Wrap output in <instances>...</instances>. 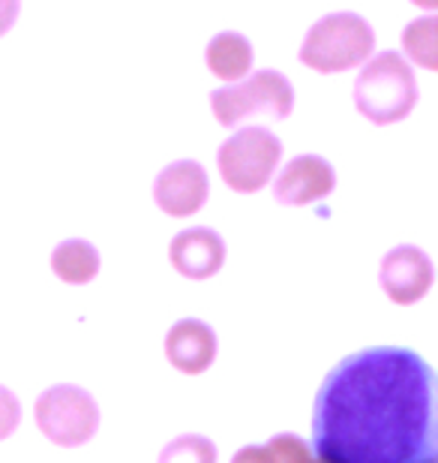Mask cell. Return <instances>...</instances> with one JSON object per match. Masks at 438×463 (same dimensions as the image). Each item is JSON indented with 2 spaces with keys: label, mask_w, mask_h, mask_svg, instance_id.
<instances>
[{
  "label": "cell",
  "mask_w": 438,
  "mask_h": 463,
  "mask_svg": "<svg viewBox=\"0 0 438 463\" xmlns=\"http://www.w3.org/2000/svg\"><path fill=\"white\" fill-rule=\"evenodd\" d=\"M208 196H210L208 172L195 160H174L154 181V202L169 217L199 214Z\"/></svg>",
  "instance_id": "ba28073f"
},
{
  "label": "cell",
  "mask_w": 438,
  "mask_h": 463,
  "mask_svg": "<svg viewBox=\"0 0 438 463\" xmlns=\"http://www.w3.org/2000/svg\"><path fill=\"white\" fill-rule=\"evenodd\" d=\"M376 52V31L358 13H328L301 43V63L315 72H346L363 67Z\"/></svg>",
  "instance_id": "3957f363"
},
{
  "label": "cell",
  "mask_w": 438,
  "mask_h": 463,
  "mask_svg": "<svg viewBox=\"0 0 438 463\" xmlns=\"http://www.w3.org/2000/svg\"><path fill=\"white\" fill-rule=\"evenodd\" d=\"M322 463H435V373L415 349L351 352L322 379L312 406Z\"/></svg>",
  "instance_id": "6da1fadb"
},
{
  "label": "cell",
  "mask_w": 438,
  "mask_h": 463,
  "mask_svg": "<svg viewBox=\"0 0 438 463\" xmlns=\"http://www.w3.org/2000/svg\"><path fill=\"white\" fill-rule=\"evenodd\" d=\"M160 463H217V446L201 433H183L165 442Z\"/></svg>",
  "instance_id": "9a60e30c"
},
{
  "label": "cell",
  "mask_w": 438,
  "mask_h": 463,
  "mask_svg": "<svg viewBox=\"0 0 438 463\" xmlns=\"http://www.w3.org/2000/svg\"><path fill=\"white\" fill-rule=\"evenodd\" d=\"M36 428L49 442L63 449H79L97 437L99 430V406L88 388L61 383L36 397L33 406Z\"/></svg>",
  "instance_id": "277c9868"
},
{
  "label": "cell",
  "mask_w": 438,
  "mask_h": 463,
  "mask_svg": "<svg viewBox=\"0 0 438 463\" xmlns=\"http://www.w3.org/2000/svg\"><path fill=\"white\" fill-rule=\"evenodd\" d=\"M210 109L222 127H240L253 115L288 118L294 109V88L279 70H256L238 85L213 90Z\"/></svg>",
  "instance_id": "5b68a950"
},
{
  "label": "cell",
  "mask_w": 438,
  "mask_h": 463,
  "mask_svg": "<svg viewBox=\"0 0 438 463\" xmlns=\"http://www.w3.org/2000/svg\"><path fill=\"white\" fill-rule=\"evenodd\" d=\"M265 446L270 449V455H274L276 463H322L312 455V449L306 446L301 437H294V433H276Z\"/></svg>",
  "instance_id": "2e32d148"
},
{
  "label": "cell",
  "mask_w": 438,
  "mask_h": 463,
  "mask_svg": "<svg viewBox=\"0 0 438 463\" xmlns=\"http://www.w3.org/2000/svg\"><path fill=\"white\" fill-rule=\"evenodd\" d=\"M231 463H276L267 446H244L235 451Z\"/></svg>",
  "instance_id": "ac0fdd59"
},
{
  "label": "cell",
  "mask_w": 438,
  "mask_h": 463,
  "mask_svg": "<svg viewBox=\"0 0 438 463\" xmlns=\"http://www.w3.org/2000/svg\"><path fill=\"white\" fill-rule=\"evenodd\" d=\"M403 49L408 54L405 61H415L417 67H424V70H435L438 67V18L435 15L415 18L403 31Z\"/></svg>",
  "instance_id": "5bb4252c"
},
{
  "label": "cell",
  "mask_w": 438,
  "mask_h": 463,
  "mask_svg": "<svg viewBox=\"0 0 438 463\" xmlns=\"http://www.w3.org/2000/svg\"><path fill=\"white\" fill-rule=\"evenodd\" d=\"M283 142L267 127H240L217 151V169L235 193H258L274 178Z\"/></svg>",
  "instance_id": "8992f818"
},
{
  "label": "cell",
  "mask_w": 438,
  "mask_h": 463,
  "mask_svg": "<svg viewBox=\"0 0 438 463\" xmlns=\"http://www.w3.org/2000/svg\"><path fill=\"white\" fill-rule=\"evenodd\" d=\"M18 13H22V6H18L15 0H0V36L13 31Z\"/></svg>",
  "instance_id": "d6986e66"
},
{
  "label": "cell",
  "mask_w": 438,
  "mask_h": 463,
  "mask_svg": "<svg viewBox=\"0 0 438 463\" xmlns=\"http://www.w3.org/2000/svg\"><path fill=\"white\" fill-rule=\"evenodd\" d=\"M337 187V172L333 165L319 154H301L283 165V172L274 181V199L279 205H312L331 196Z\"/></svg>",
  "instance_id": "9c48e42d"
},
{
  "label": "cell",
  "mask_w": 438,
  "mask_h": 463,
  "mask_svg": "<svg viewBox=\"0 0 438 463\" xmlns=\"http://www.w3.org/2000/svg\"><path fill=\"white\" fill-rule=\"evenodd\" d=\"M165 358L186 376L204 373L217 358V335L201 319H181L165 335Z\"/></svg>",
  "instance_id": "8fae6325"
},
{
  "label": "cell",
  "mask_w": 438,
  "mask_h": 463,
  "mask_svg": "<svg viewBox=\"0 0 438 463\" xmlns=\"http://www.w3.org/2000/svg\"><path fill=\"white\" fill-rule=\"evenodd\" d=\"M417 76L399 52H378L354 79V106L376 127L399 124L417 106Z\"/></svg>",
  "instance_id": "7a4b0ae2"
},
{
  "label": "cell",
  "mask_w": 438,
  "mask_h": 463,
  "mask_svg": "<svg viewBox=\"0 0 438 463\" xmlns=\"http://www.w3.org/2000/svg\"><path fill=\"white\" fill-rule=\"evenodd\" d=\"M435 280V268L426 250L415 244H399L394 250H387L378 268V283L385 295L394 304H417L426 298V292L433 289Z\"/></svg>",
  "instance_id": "52a82bcc"
},
{
  "label": "cell",
  "mask_w": 438,
  "mask_h": 463,
  "mask_svg": "<svg viewBox=\"0 0 438 463\" xmlns=\"http://www.w3.org/2000/svg\"><path fill=\"white\" fill-rule=\"evenodd\" d=\"M253 43L238 31L217 33L208 43V52H204L208 70L219 81H228V85H238V81H244L253 72Z\"/></svg>",
  "instance_id": "7c38bea8"
},
{
  "label": "cell",
  "mask_w": 438,
  "mask_h": 463,
  "mask_svg": "<svg viewBox=\"0 0 438 463\" xmlns=\"http://www.w3.org/2000/svg\"><path fill=\"white\" fill-rule=\"evenodd\" d=\"M169 262L177 274L190 277V280H208L226 265V241H222L219 232L208 226L183 229L172 238Z\"/></svg>",
  "instance_id": "30bf717a"
},
{
  "label": "cell",
  "mask_w": 438,
  "mask_h": 463,
  "mask_svg": "<svg viewBox=\"0 0 438 463\" xmlns=\"http://www.w3.org/2000/svg\"><path fill=\"white\" fill-rule=\"evenodd\" d=\"M51 271L70 286H85L99 274V250L85 238H67L51 250Z\"/></svg>",
  "instance_id": "4fadbf2b"
},
{
  "label": "cell",
  "mask_w": 438,
  "mask_h": 463,
  "mask_svg": "<svg viewBox=\"0 0 438 463\" xmlns=\"http://www.w3.org/2000/svg\"><path fill=\"white\" fill-rule=\"evenodd\" d=\"M18 421H22V403L6 385H0V442L13 437Z\"/></svg>",
  "instance_id": "e0dca14e"
}]
</instances>
